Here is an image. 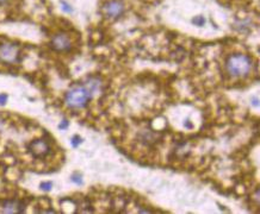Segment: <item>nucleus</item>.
Masks as SVG:
<instances>
[{"label":"nucleus","instance_id":"9d476101","mask_svg":"<svg viewBox=\"0 0 260 214\" xmlns=\"http://www.w3.org/2000/svg\"><path fill=\"white\" fill-rule=\"evenodd\" d=\"M61 7H62V10L66 12V13H73V7H72V5L70 4H68L67 1H65V0H61Z\"/></svg>","mask_w":260,"mask_h":214},{"label":"nucleus","instance_id":"ddd939ff","mask_svg":"<svg viewBox=\"0 0 260 214\" xmlns=\"http://www.w3.org/2000/svg\"><path fill=\"white\" fill-rule=\"evenodd\" d=\"M72 181L77 184H82V178H81V175L80 174H73L72 175Z\"/></svg>","mask_w":260,"mask_h":214},{"label":"nucleus","instance_id":"f3484780","mask_svg":"<svg viewBox=\"0 0 260 214\" xmlns=\"http://www.w3.org/2000/svg\"><path fill=\"white\" fill-rule=\"evenodd\" d=\"M253 103H254V106H258V98L253 99Z\"/></svg>","mask_w":260,"mask_h":214},{"label":"nucleus","instance_id":"f257e3e1","mask_svg":"<svg viewBox=\"0 0 260 214\" xmlns=\"http://www.w3.org/2000/svg\"><path fill=\"white\" fill-rule=\"evenodd\" d=\"M253 67L252 58L245 54H234L226 61V71L232 77L247 76Z\"/></svg>","mask_w":260,"mask_h":214},{"label":"nucleus","instance_id":"423d86ee","mask_svg":"<svg viewBox=\"0 0 260 214\" xmlns=\"http://www.w3.org/2000/svg\"><path fill=\"white\" fill-rule=\"evenodd\" d=\"M125 11V6L121 0H111L103 6V13L106 18L117 19Z\"/></svg>","mask_w":260,"mask_h":214},{"label":"nucleus","instance_id":"20e7f679","mask_svg":"<svg viewBox=\"0 0 260 214\" xmlns=\"http://www.w3.org/2000/svg\"><path fill=\"white\" fill-rule=\"evenodd\" d=\"M72 45H73L72 38L66 32H59L56 34H54L50 42V46L55 51H60V52L69 51L72 49Z\"/></svg>","mask_w":260,"mask_h":214},{"label":"nucleus","instance_id":"a211bd4d","mask_svg":"<svg viewBox=\"0 0 260 214\" xmlns=\"http://www.w3.org/2000/svg\"><path fill=\"white\" fill-rule=\"evenodd\" d=\"M5 1H7V0H0V3H5Z\"/></svg>","mask_w":260,"mask_h":214},{"label":"nucleus","instance_id":"f8f14e48","mask_svg":"<svg viewBox=\"0 0 260 214\" xmlns=\"http://www.w3.org/2000/svg\"><path fill=\"white\" fill-rule=\"evenodd\" d=\"M70 143H72V145H73L74 148H78V146L81 144V143H82V138H81L80 136H74V137L72 138Z\"/></svg>","mask_w":260,"mask_h":214},{"label":"nucleus","instance_id":"6e6552de","mask_svg":"<svg viewBox=\"0 0 260 214\" xmlns=\"http://www.w3.org/2000/svg\"><path fill=\"white\" fill-rule=\"evenodd\" d=\"M86 87H87V89L91 92V94L92 95H94V94H97L100 89H102V81L99 80V79H97V77H88L86 81H85V83H84Z\"/></svg>","mask_w":260,"mask_h":214},{"label":"nucleus","instance_id":"7ed1b4c3","mask_svg":"<svg viewBox=\"0 0 260 214\" xmlns=\"http://www.w3.org/2000/svg\"><path fill=\"white\" fill-rule=\"evenodd\" d=\"M19 46L11 42L0 43V62L12 64L19 61Z\"/></svg>","mask_w":260,"mask_h":214},{"label":"nucleus","instance_id":"9b49d317","mask_svg":"<svg viewBox=\"0 0 260 214\" xmlns=\"http://www.w3.org/2000/svg\"><path fill=\"white\" fill-rule=\"evenodd\" d=\"M40 188H41L43 191H49V190H51V188H53V182H51V181H44V182H42V183L40 184Z\"/></svg>","mask_w":260,"mask_h":214},{"label":"nucleus","instance_id":"39448f33","mask_svg":"<svg viewBox=\"0 0 260 214\" xmlns=\"http://www.w3.org/2000/svg\"><path fill=\"white\" fill-rule=\"evenodd\" d=\"M28 149H29L30 153L36 158H43V157L48 156L50 153V150H51L49 143L43 138L32 140L29 144Z\"/></svg>","mask_w":260,"mask_h":214},{"label":"nucleus","instance_id":"dca6fc26","mask_svg":"<svg viewBox=\"0 0 260 214\" xmlns=\"http://www.w3.org/2000/svg\"><path fill=\"white\" fill-rule=\"evenodd\" d=\"M184 126H185V127H188V129H191V127H192V124L190 122L189 119H186V121L184 122Z\"/></svg>","mask_w":260,"mask_h":214},{"label":"nucleus","instance_id":"f03ea898","mask_svg":"<svg viewBox=\"0 0 260 214\" xmlns=\"http://www.w3.org/2000/svg\"><path fill=\"white\" fill-rule=\"evenodd\" d=\"M92 96L93 95L91 94V92L84 83L77 84V86H73L69 91H67L65 95V102L69 108L80 110L87 106Z\"/></svg>","mask_w":260,"mask_h":214},{"label":"nucleus","instance_id":"0eeeda50","mask_svg":"<svg viewBox=\"0 0 260 214\" xmlns=\"http://www.w3.org/2000/svg\"><path fill=\"white\" fill-rule=\"evenodd\" d=\"M1 210L4 213H24L25 205L19 200H4L1 202Z\"/></svg>","mask_w":260,"mask_h":214},{"label":"nucleus","instance_id":"1a4fd4ad","mask_svg":"<svg viewBox=\"0 0 260 214\" xmlns=\"http://www.w3.org/2000/svg\"><path fill=\"white\" fill-rule=\"evenodd\" d=\"M205 23H207V19H205V18H204L203 15H196V17L192 18V24H193L195 26L202 27V26L205 25Z\"/></svg>","mask_w":260,"mask_h":214},{"label":"nucleus","instance_id":"4468645a","mask_svg":"<svg viewBox=\"0 0 260 214\" xmlns=\"http://www.w3.org/2000/svg\"><path fill=\"white\" fill-rule=\"evenodd\" d=\"M7 99H9L7 94L1 93V94H0V105H5V103L7 102Z\"/></svg>","mask_w":260,"mask_h":214},{"label":"nucleus","instance_id":"2eb2a0df","mask_svg":"<svg viewBox=\"0 0 260 214\" xmlns=\"http://www.w3.org/2000/svg\"><path fill=\"white\" fill-rule=\"evenodd\" d=\"M68 125H69V122H68V120H62L61 122H60V125H59V129L60 130H66L67 127H68Z\"/></svg>","mask_w":260,"mask_h":214}]
</instances>
